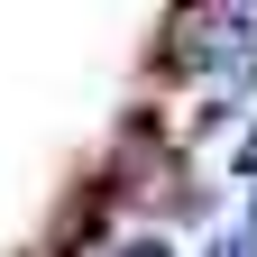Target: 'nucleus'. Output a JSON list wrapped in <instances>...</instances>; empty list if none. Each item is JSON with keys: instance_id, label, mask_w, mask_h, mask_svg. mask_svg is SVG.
<instances>
[{"instance_id": "5", "label": "nucleus", "mask_w": 257, "mask_h": 257, "mask_svg": "<svg viewBox=\"0 0 257 257\" xmlns=\"http://www.w3.org/2000/svg\"><path fill=\"white\" fill-rule=\"evenodd\" d=\"M239 230H248V239H257V193H248V220H239Z\"/></svg>"}, {"instance_id": "4", "label": "nucleus", "mask_w": 257, "mask_h": 257, "mask_svg": "<svg viewBox=\"0 0 257 257\" xmlns=\"http://www.w3.org/2000/svg\"><path fill=\"white\" fill-rule=\"evenodd\" d=\"M202 257H257V239H248V230H220V239H211Z\"/></svg>"}, {"instance_id": "1", "label": "nucleus", "mask_w": 257, "mask_h": 257, "mask_svg": "<svg viewBox=\"0 0 257 257\" xmlns=\"http://www.w3.org/2000/svg\"><path fill=\"white\" fill-rule=\"evenodd\" d=\"M220 28L230 10H175L147 46V92H184V83H211V55H220Z\"/></svg>"}, {"instance_id": "2", "label": "nucleus", "mask_w": 257, "mask_h": 257, "mask_svg": "<svg viewBox=\"0 0 257 257\" xmlns=\"http://www.w3.org/2000/svg\"><path fill=\"white\" fill-rule=\"evenodd\" d=\"M110 257H175V239H166V230H119Z\"/></svg>"}, {"instance_id": "3", "label": "nucleus", "mask_w": 257, "mask_h": 257, "mask_svg": "<svg viewBox=\"0 0 257 257\" xmlns=\"http://www.w3.org/2000/svg\"><path fill=\"white\" fill-rule=\"evenodd\" d=\"M230 175L257 193V128H239V147H230Z\"/></svg>"}]
</instances>
